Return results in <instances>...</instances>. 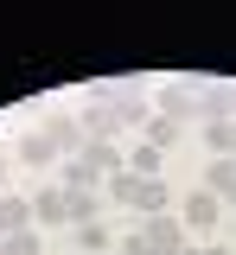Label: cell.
Returning <instances> with one entry per match:
<instances>
[{
    "label": "cell",
    "instance_id": "obj_19",
    "mask_svg": "<svg viewBox=\"0 0 236 255\" xmlns=\"http://www.w3.org/2000/svg\"><path fill=\"white\" fill-rule=\"evenodd\" d=\"M198 255H236V249H224V243H211V249H198Z\"/></svg>",
    "mask_w": 236,
    "mask_h": 255
},
{
    "label": "cell",
    "instance_id": "obj_7",
    "mask_svg": "<svg viewBox=\"0 0 236 255\" xmlns=\"http://www.w3.org/2000/svg\"><path fill=\"white\" fill-rule=\"evenodd\" d=\"M51 140H58V153L77 159L83 147H90V128H83V122H51Z\"/></svg>",
    "mask_w": 236,
    "mask_h": 255
},
{
    "label": "cell",
    "instance_id": "obj_2",
    "mask_svg": "<svg viewBox=\"0 0 236 255\" xmlns=\"http://www.w3.org/2000/svg\"><path fill=\"white\" fill-rule=\"evenodd\" d=\"M32 217L51 223V230H70V191H64V185H45V191L32 198Z\"/></svg>",
    "mask_w": 236,
    "mask_h": 255
},
{
    "label": "cell",
    "instance_id": "obj_3",
    "mask_svg": "<svg viewBox=\"0 0 236 255\" xmlns=\"http://www.w3.org/2000/svg\"><path fill=\"white\" fill-rule=\"evenodd\" d=\"M204 191H211L217 204H236V153H217V159H211V172H204Z\"/></svg>",
    "mask_w": 236,
    "mask_h": 255
},
{
    "label": "cell",
    "instance_id": "obj_15",
    "mask_svg": "<svg viewBox=\"0 0 236 255\" xmlns=\"http://www.w3.org/2000/svg\"><path fill=\"white\" fill-rule=\"evenodd\" d=\"M0 255H38V230H13V236H0Z\"/></svg>",
    "mask_w": 236,
    "mask_h": 255
},
{
    "label": "cell",
    "instance_id": "obj_8",
    "mask_svg": "<svg viewBox=\"0 0 236 255\" xmlns=\"http://www.w3.org/2000/svg\"><path fill=\"white\" fill-rule=\"evenodd\" d=\"M192 109H198V96L185 90V83H166V90H160V115L179 122V115H192Z\"/></svg>",
    "mask_w": 236,
    "mask_h": 255
},
{
    "label": "cell",
    "instance_id": "obj_18",
    "mask_svg": "<svg viewBox=\"0 0 236 255\" xmlns=\"http://www.w3.org/2000/svg\"><path fill=\"white\" fill-rule=\"evenodd\" d=\"M121 255H153V243H147V236H140V230H134V236L121 243Z\"/></svg>",
    "mask_w": 236,
    "mask_h": 255
},
{
    "label": "cell",
    "instance_id": "obj_11",
    "mask_svg": "<svg viewBox=\"0 0 236 255\" xmlns=\"http://www.w3.org/2000/svg\"><path fill=\"white\" fill-rule=\"evenodd\" d=\"M96 211H102L96 191H70V230H77V223H96Z\"/></svg>",
    "mask_w": 236,
    "mask_h": 255
},
{
    "label": "cell",
    "instance_id": "obj_22",
    "mask_svg": "<svg viewBox=\"0 0 236 255\" xmlns=\"http://www.w3.org/2000/svg\"><path fill=\"white\" fill-rule=\"evenodd\" d=\"M230 134H236V122H230Z\"/></svg>",
    "mask_w": 236,
    "mask_h": 255
},
{
    "label": "cell",
    "instance_id": "obj_4",
    "mask_svg": "<svg viewBox=\"0 0 236 255\" xmlns=\"http://www.w3.org/2000/svg\"><path fill=\"white\" fill-rule=\"evenodd\" d=\"M134 211H140V217H166V211H172V191H166V179H140V191H134Z\"/></svg>",
    "mask_w": 236,
    "mask_h": 255
},
{
    "label": "cell",
    "instance_id": "obj_6",
    "mask_svg": "<svg viewBox=\"0 0 236 255\" xmlns=\"http://www.w3.org/2000/svg\"><path fill=\"white\" fill-rule=\"evenodd\" d=\"M217 217H224V204H217L211 191H192V198H185V223H192V230H211Z\"/></svg>",
    "mask_w": 236,
    "mask_h": 255
},
{
    "label": "cell",
    "instance_id": "obj_9",
    "mask_svg": "<svg viewBox=\"0 0 236 255\" xmlns=\"http://www.w3.org/2000/svg\"><path fill=\"white\" fill-rule=\"evenodd\" d=\"M32 223V204H19V198H0V236H13V230H26Z\"/></svg>",
    "mask_w": 236,
    "mask_h": 255
},
{
    "label": "cell",
    "instance_id": "obj_13",
    "mask_svg": "<svg viewBox=\"0 0 236 255\" xmlns=\"http://www.w3.org/2000/svg\"><path fill=\"white\" fill-rule=\"evenodd\" d=\"M134 191H140V172H128V166L109 179V198H115V204H134Z\"/></svg>",
    "mask_w": 236,
    "mask_h": 255
},
{
    "label": "cell",
    "instance_id": "obj_14",
    "mask_svg": "<svg viewBox=\"0 0 236 255\" xmlns=\"http://www.w3.org/2000/svg\"><path fill=\"white\" fill-rule=\"evenodd\" d=\"M147 140H153V147L166 153L172 140H179V122H172V115H153V122H147Z\"/></svg>",
    "mask_w": 236,
    "mask_h": 255
},
{
    "label": "cell",
    "instance_id": "obj_1",
    "mask_svg": "<svg viewBox=\"0 0 236 255\" xmlns=\"http://www.w3.org/2000/svg\"><path fill=\"white\" fill-rule=\"evenodd\" d=\"M140 236L153 243V255H179V249H185V223L172 217V211H166V217H147V230H140Z\"/></svg>",
    "mask_w": 236,
    "mask_h": 255
},
{
    "label": "cell",
    "instance_id": "obj_16",
    "mask_svg": "<svg viewBox=\"0 0 236 255\" xmlns=\"http://www.w3.org/2000/svg\"><path fill=\"white\" fill-rule=\"evenodd\" d=\"M128 172L153 179V172H160V147H153V140H140V147H134V166H128Z\"/></svg>",
    "mask_w": 236,
    "mask_h": 255
},
{
    "label": "cell",
    "instance_id": "obj_5",
    "mask_svg": "<svg viewBox=\"0 0 236 255\" xmlns=\"http://www.w3.org/2000/svg\"><path fill=\"white\" fill-rule=\"evenodd\" d=\"M19 159H26V166H45V159H58V140H51V128H26V134H19Z\"/></svg>",
    "mask_w": 236,
    "mask_h": 255
},
{
    "label": "cell",
    "instance_id": "obj_21",
    "mask_svg": "<svg viewBox=\"0 0 236 255\" xmlns=\"http://www.w3.org/2000/svg\"><path fill=\"white\" fill-rule=\"evenodd\" d=\"M179 255H198V249H179Z\"/></svg>",
    "mask_w": 236,
    "mask_h": 255
},
{
    "label": "cell",
    "instance_id": "obj_17",
    "mask_svg": "<svg viewBox=\"0 0 236 255\" xmlns=\"http://www.w3.org/2000/svg\"><path fill=\"white\" fill-rule=\"evenodd\" d=\"M204 140H211L217 153H236V134H230V122H211V128H204Z\"/></svg>",
    "mask_w": 236,
    "mask_h": 255
},
{
    "label": "cell",
    "instance_id": "obj_10",
    "mask_svg": "<svg viewBox=\"0 0 236 255\" xmlns=\"http://www.w3.org/2000/svg\"><path fill=\"white\" fill-rule=\"evenodd\" d=\"M83 159H90V166H96V172H109V179H115V172H121V153H115V147H109V140H90V147H83Z\"/></svg>",
    "mask_w": 236,
    "mask_h": 255
},
{
    "label": "cell",
    "instance_id": "obj_20",
    "mask_svg": "<svg viewBox=\"0 0 236 255\" xmlns=\"http://www.w3.org/2000/svg\"><path fill=\"white\" fill-rule=\"evenodd\" d=\"M0 179H6V153H0Z\"/></svg>",
    "mask_w": 236,
    "mask_h": 255
},
{
    "label": "cell",
    "instance_id": "obj_12",
    "mask_svg": "<svg viewBox=\"0 0 236 255\" xmlns=\"http://www.w3.org/2000/svg\"><path fill=\"white\" fill-rule=\"evenodd\" d=\"M70 236H77V249H83V255H102V249H109V230H102V223H77Z\"/></svg>",
    "mask_w": 236,
    "mask_h": 255
}]
</instances>
